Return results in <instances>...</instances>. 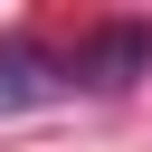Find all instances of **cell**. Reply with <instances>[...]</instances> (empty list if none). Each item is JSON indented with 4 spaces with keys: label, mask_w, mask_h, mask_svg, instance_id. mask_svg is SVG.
I'll return each instance as SVG.
<instances>
[{
    "label": "cell",
    "mask_w": 152,
    "mask_h": 152,
    "mask_svg": "<svg viewBox=\"0 0 152 152\" xmlns=\"http://www.w3.org/2000/svg\"><path fill=\"white\" fill-rule=\"evenodd\" d=\"M152 76V19H104L66 48V95H133Z\"/></svg>",
    "instance_id": "6da1fadb"
},
{
    "label": "cell",
    "mask_w": 152,
    "mask_h": 152,
    "mask_svg": "<svg viewBox=\"0 0 152 152\" xmlns=\"http://www.w3.org/2000/svg\"><path fill=\"white\" fill-rule=\"evenodd\" d=\"M48 95H66V57L38 48L28 28L0 38V114H28V104H48Z\"/></svg>",
    "instance_id": "7a4b0ae2"
}]
</instances>
